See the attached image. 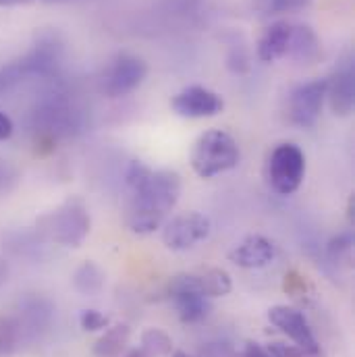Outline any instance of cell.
Masks as SVG:
<instances>
[{
    "label": "cell",
    "mask_w": 355,
    "mask_h": 357,
    "mask_svg": "<svg viewBox=\"0 0 355 357\" xmlns=\"http://www.w3.org/2000/svg\"><path fill=\"white\" fill-rule=\"evenodd\" d=\"M19 61L27 77H48L56 71L61 63V46L52 38H44Z\"/></svg>",
    "instance_id": "obj_13"
},
{
    "label": "cell",
    "mask_w": 355,
    "mask_h": 357,
    "mask_svg": "<svg viewBox=\"0 0 355 357\" xmlns=\"http://www.w3.org/2000/svg\"><path fill=\"white\" fill-rule=\"evenodd\" d=\"M320 52L322 50H320V40L316 31L310 25H293L287 54H291L301 65H312L320 59Z\"/></svg>",
    "instance_id": "obj_15"
},
{
    "label": "cell",
    "mask_w": 355,
    "mask_h": 357,
    "mask_svg": "<svg viewBox=\"0 0 355 357\" xmlns=\"http://www.w3.org/2000/svg\"><path fill=\"white\" fill-rule=\"evenodd\" d=\"M125 357H152V356H150V354H148L146 349L137 347V349H131V351H129V354H127Z\"/></svg>",
    "instance_id": "obj_33"
},
{
    "label": "cell",
    "mask_w": 355,
    "mask_h": 357,
    "mask_svg": "<svg viewBox=\"0 0 355 357\" xmlns=\"http://www.w3.org/2000/svg\"><path fill=\"white\" fill-rule=\"evenodd\" d=\"M237 357H272V356H270V351H268L266 347H262L260 343H256V341H248V343L243 345V349L237 354Z\"/></svg>",
    "instance_id": "obj_30"
},
{
    "label": "cell",
    "mask_w": 355,
    "mask_h": 357,
    "mask_svg": "<svg viewBox=\"0 0 355 357\" xmlns=\"http://www.w3.org/2000/svg\"><path fill=\"white\" fill-rule=\"evenodd\" d=\"M89 212L82 199H69L38 220L40 233L65 248H80L89 233Z\"/></svg>",
    "instance_id": "obj_3"
},
{
    "label": "cell",
    "mask_w": 355,
    "mask_h": 357,
    "mask_svg": "<svg viewBox=\"0 0 355 357\" xmlns=\"http://www.w3.org/2000/svg\"><path fill=\"white\" fill-rule=\"evenodd\" d=\"M352 250H354L352 233H341V235L331 239V243L326 248V254H328V260L333 264H341V262H349Z\"/></svg>",
    "instance_id": "obj_22"
},
{
    "label": "cell",
    "mask_w": 355,
    "mask_h": 357,
    "mask_svg": "<svg viewBox=\"0 0 355 357\" xmlns=\"http://www.w3.org/2000/svg\"><path fill=\"white\" fill-rule=\"evenodd\" d=\"M127 204L125 222L137 235H150L163 227L169 212L177 206L181 178L175 171H154L133 160L125 173Z\"/></svg>",
    "instance_id": "obj_1"
},
{
    "label": "cell",
    "mask_w": 355,
    "mask_h": 357,
    "mask_svg": "<svg viewBox=\"0 0 355 357\" xmlns=\"http://www.w3.org/2000/svg\"><path fill=\"white\" fill-rule=\"evenodd\" d=\"M268 320L272 326H276L287 339H291L295 343V347H299L308 357H322L320 345L312 333L310 322L305 320L303 312L289 307V305H274L268 312Z\"/></svg>",
    "instance_id": "obj_6"
},
{
    "label": "cell",
    "mask_w": 355,
    "mask_h": 357,
    "mask_svg": "<svg viewBox=\"0 0 355 357\" xmlns=\"http://www.w3.org/2000/svg\"><path fill=\"white\" fill-rule=\"evenodd\" d=\"M291 33H293V23L289 21L272 23L258 42V59L264 63H274L282 59L289 52Z\"/></svg>",
    "instance_id": "obj_14"
},
{
    "label": "cell",
    "mask_w": 355,
    "mask_h": 357,
    "mask_svg": "<svg viewBox=\"0 0 355 357\" xmlns=\"http://www.w3.org/2000/svg\"><path fill=\"white\" fill-rule=\"evenodd\" d=\"M15 183H17V171L10 165H6V162L0 160V193L2 191L4 193L10 191Z\"/></svg>",
    "instance_id": "obj_29"
},
{
    "label": "cell",
    "mask_w": 355,
    "mask_h": 357,
    "mask_svg": "<svg viewBox=\"0 0 355 357\" xmlns=\"http://www.w3.org/2000/svg\"><path fill=\"white\" fill-rule=\"evenodd\" d=\"M202 357H235V351L229 343H208L202 349Z\"/></svg>",
    "instance_id": "obj_28"
},
{
    "label": "cell",
    "mask_w": 355,
    "mask_h": 357,
    "mask_svg": "<svg viewBox=\"0 0 355 357\" xmlns=\"http://www.w3.org/2000/svg\"><path fill=\"white\" fill-rule=\"evenodd\" d=\"M108 316L100 314L98 310H84L80 314V324L86 333H96V331H104L108 326Z\"/></svg>",
    "instance_id": "obj_24"
},
{
    "label": "cell",
    "mask_w": 355,
    "mask_h": 357,
    "mask_svg": "<svg viewBox=\"0 0 355 357\" xmlns=\"http://www.w3.org/2000/svg\"><path fill=\"white\" fill-rule=\"evenodd\" d=\"M131 337V328L127 324H116L112 328H108L93 345L91 354L93 357H119L123 354L125 345L129 343Z\"/></svg>",
    "instance_id": "obj_17"
},
{
    "label": "cell",
    "mask_w": 355,
    "mask_h": 357,
    "mask_svg": "<svg viewBox=\"0 0 355 357\" xmlns=\"http://www.w3.org/2000/svg\"><path fill=\"white\" fill-rule=\"evenodd\" d=\"M21 341V326L10 316H0V357L15 356Z\"/></svg>",
    "instance_id": "obj_19"
},
{
    "label": "cell",
    "mask_w": 355,
    "mask_h": 357,
    "mask_svg": "<svg viewBox=\"0 0 355 357\" xmlns=\"http://www.w3.org/2000/svg\"><path fill=\"white\" fill-rule=\"evenodd\" d=\"M148 75V65L135 54H119L104 71L100 91L108 98H123L137 89Z\"/></svg>",
    "instance_id": "obj_5"
},
{
    "label": "cell",
    "mask_w": 355,
    "mask_h": 357,
    "mask_svg": "<svg viewBox=\"0 0 355 357\" xmlns=\"http://www.w3.org/2000/svg\"><path fill=\"white\" fill-rule=\"evenodd\" d=\"M229 69L235 71V73H246L250 69V56H248V50L243 46H233L231 48V54H229Z\"/></svg>",
    "instance_id": "obj_25"
},
{
    "label": "cell",
    "mask_w": 355,
    "mask_h": 357,
    "mask_svg": "<svg viewBox=\"0 0 355 357\" xmlns=\"http://www.w3.org/2000/svg\"><path fill=\"white\" fill-rule=\"evenodd\" d=\"M31 0H0V6H17V4H27Z\"/></svg>",
    "instance_id": "obj_34"
},
{
    "label": "cell",
    "mask_w": 355,
    "mask_h": 357,
    "mask_svg": "<svg viewBox=\"0 0 355 357\" xmlns=\"http://www.w3.org/2000/svg\"><path fill=\"white\" fill-rule=\"evenodd\" d=\"M142 349H146L152 357L169 356L173 351L171 337L160 328H148L142 335Z\"/></svg>",
    "instance_id": "obj_20"
},
{
    "label": "cell",
    "mask_w": 355,
    "mask_h": 357,
    "mask_svg": "<svg viewBox=\"0 0 355 357\" xmlns=\"http://www.w3.org/2000/svg\"><path fill=\"white\" fill-rule=\"evenodd\" d=\"M23 318L29 322V328L31 331H38V326H42V324L48 322L50 310H48L46 301L31 297V299H25L23 301Z\"/></svg>",
    "instance_id": "obj_21"
},
{
    "label": "cell",
    "mask_w": 355,
    "mask_h": 357,
    "mask_svg": "<svg viewBox=\"0 0 355 357\" xmlns=\"http://www.w3.org/2000/svg\"><path fill=\"white\" fill-rule=\"evenodd\" d=\"M326 100V79L301 84L289 96V119L297 127H314Z\"/></svg>",
    "instance_id": "obj_8"
},
{
    "label": "cell",
    "mask_w": 355,
    "mask_h": 357,
    "mask_svg": "<svg viewBox=\"0 0 355 357\" xmlns=\"http://www.w3.org/2000/svg\"><path fill=\"white\" fill-rule=\"evenodd\" d=\"M225 102L222 98L208 88L202 86H191L179 91L173 98V110L179 116L185 119H206V116H216L222 112Z\"/></svg>",
    "instance_id": "obj_10"
},
{
    "label": "cell",
    "mask_w": 355,
    "mask_h": 357,
    "mask_svg": "<svg viewBox=\"0 0 355 357\" xmlns=\"http://www.w3.org/2000/svg\"><path fill=\"white\" fill-rule=\"evenodd\" d=\"M233 289L231 276L222 268H208L202 272H187L177 274L169 282V293H181V291H193L204 297H225Z\"/></svg>",
    "instance_id": "obj_9"
},
{
    "label": "cell",
    "mask_w": 355,
    "mask_h": 357,
    "mask_svg": "<svg viewBox=\"0 0 355 357\" xmlns=\"http://www.w3.org/2000/svg\"><path fill=\"white\" fill-rule=\"evenodd\" d=\"M13 121L4 114V112H0V142H4V139H8L10 135H13Z\"/></svg>",
    "instance_id": "obj_31"
},
{
    "label": "cell",
    "mask_w": 355,
    "mask_h": 357,
    "mask_svg": "<svg viewBox=\"0 0 355 357\" xmlns=\"http://www.w3.org/2000/svg\"><path fill=\"white\" fill-rule=\"evenodd\" d=\"M312 0H268V8L274 15L280 13H293V10H301L310 4Z\"/></svg>",
    "instance_id": "obj_26"
},
{
    "label": "cell",
    "mask_w": 355,
    "mask_h": 357,
    "mask_svg": "<svg viewBox=\"0 0 355 357\" xmlns=\"http://www.w3.org/2000/svg\"><path fill=\"white\" fill-rule=\"evenodd\" d=\"M173 357H189V356H187V354H183V351H175Z\"/></svg>",
    "instance_id": "obj_35"
},
{
    "label": "cell",
    "mask_w": 355,
    "mask_h": 357,
    "mask_svg": "<svg viewBox=\"0 0 355 357\" xmlns=\"http://www.w3.org/2000/svg\"><path fill=\"white\" fill-rule=\"evenodd\" d=\"M6 276H8V264L0 258V289H2V284L6 282Z\"/></svg>",
    "instance_id": "obj_32"
},
{
    "label": "cell",
    "mask_w": 355,
    "mask_h": 357,
    "mask_svg": "<svg viewBox=\"0 0 355 357\" xmlns=\"http://www.w3.org/2000/svg\"><path fill=\"white\" fill-rule=\"evenodd\" d=\"M44 2H71V0H44Z\"/></svg>",
    "instance_id": "obj_36"
},
{
    "label": "cell",
    "mask_w": 355,
    "mask_h": 357,
    "mask_svg": "<svg viewBox=\"0 0 355 357\" xmlns=\"http://www.w3.org/2000/svg\"><path fill=\"white\" fill-rule=\"evenodd\" d=\"M326 98L331 110L339 116L352 114L355 104V73L352 61H345L331 79H326Z\"/></svg>",
    "instance_id": "obj_11"
},
{
    "label": "cell",
    "mask_w": 355,
    "mask_h": 357,
    "mask_svg": "<svg viewBox=\"0 0 355 357\" xmlns=\"http://www.w3.org/2000/svg\"><path fill=\"white\" fill-rule=\"evenodd\" d=\"M305 177V156L295 144H280L268 160V183L278 195H291Z\"/></svg>",
    "instance_id": "obj_4"
},
{
    "label": "cell",
    "mask_w": 355,
    "mask_h": 357,
    "mask_svg": "<svg viewBox=\"0 0 355 357\" xmlns=\"http://www.w3.org/2000/svg\"><path fill=\"white\" fill-rule=\"evenodd\" d=\"M23 79H27V73L21 65V61H15L0 69V93L10 91L15 86H19Z\"/></svg>",
    "instance_id": "obj_23"
},
{
    "label": "cell",
    "mask_w": 355,
    "mask_h": 357,
    "mask_svg": "<svg viewBox=\"0 0 355 357\" xmlns=\"http://www.w3.org/2000/svg\"><path fill=\"white\" fill-rule=\"evenodd\" d=\"M212 231L210 218L199 214V212H189L175 216L165 225L163 231V241L169 250L173 252H185L191 250L195 243L204 241Z\"/></svg>",
    "instance_id": "obj_7"
},
{
    "label": "cell",
    "mask_w": 355,
    "mask_h": 357,
    "mask_svg": "<svg viewBox=\"0 0 355 357\" xmlns=\"http://www.w3.org/2000/svg\"><path fill=\"white\" fill-rule=\"evenodd\" d=\"M276 258L274 243L262 235H248L239 245H235L229 252V260L239 268H264L272 264Z\"/></svg>",
    "instance_id": "obj_12"
},
{
    "label": "cell",
    "mask_w": 355,
    "mask_h": 357,
    "mask_svg": "<svg viewBox=\"0 0 355 357\" xmlns=\"http://www.w3.org/2000/svg\"><path fill=\"white\" fill-rule=\"evenodd\" d=\"M241 152L237 142L225 131H206L193 146L191 152V167L197 177L212 178L222 175L239 165Z\"/></svg>",
    "instance_id": "obj_2"
},
{
    "label": "cell",
    "mask_w": 355,
    "mask_h": 357,
    "mask_svg": "<svg viewBox=\"0 0 355 357\" xmlns=\"http://www.w3.org/2000/svg\"><path fill=\"white\" fill-rule=\"evenodd\" d=\"M171 297L175 301V307H177L181 322H185V324H195V322L204 320L210 314V310H212L210 299L199 295V293H193V291L173 293Z\"/></svg>",
    "instance_id": "obj_16"
},
{
    "label": "cell",
    "mask_w": 355,
    "mask_h": 357,
    "mask_svg": "<svg viewBox=\"0 0 355 357\" xmlns=\"http://www.w3.org/2000/svg\"><path fill=\"white\" fill-rule=\"evenodd\" d=\"M73 287L82 295H98L104 287V274L93 262H86L75 270L73 274Z\"/></svg>",
    "instance_id": "obj_18"
},
{
    "label": "cell",
    "mask_w": 355,
    "mask_h": 357,
    "mask_svg": "<svg viewBox=\"0 0 355 357\" xmlns=\"http://www.w3.org/2000/svg\"><path fill=\"white\" fill-rule=\"evenodd\" d=\"M266 349L272 357H308L299 347L285 345V343H270Z\"/></svg>",
    "instance_id": "obj_27"
}]
</instances>
